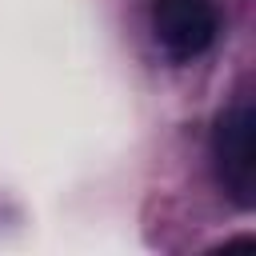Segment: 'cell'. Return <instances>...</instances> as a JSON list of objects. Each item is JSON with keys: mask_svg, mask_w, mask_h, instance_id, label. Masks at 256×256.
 <instances>
[{"mask_svg": "<svg viewBox=\"0 0 256 256\" xmlns=\"http://www.w3.org/2000/svg\"><path fill=\"white\" fill-rule=\"evenodd\" d=\"M212 168H216V184L232 204L240 208L256 204V116L248 100H236L216 116Z\"/></svg>", "mask_w": 256, "mask_h": 256, "instance_id": "6da1fadb", "label": "cell"}, {"mask_svg": "<svg viewBox=\"0 0 256 256\" xmlns=\"http://www.w3.org/2000/svg\"><path fill=\"white\" fill-rule=\"evenodd\" d=\"M216 32H220V16L208 0H156L152 4V36L172 60L204 56Z\"/></svg>", "mask_w": 256, "mask_h": 256, "instance_id": "7a4b0ae2", "label": "cell"}]
</instances>
